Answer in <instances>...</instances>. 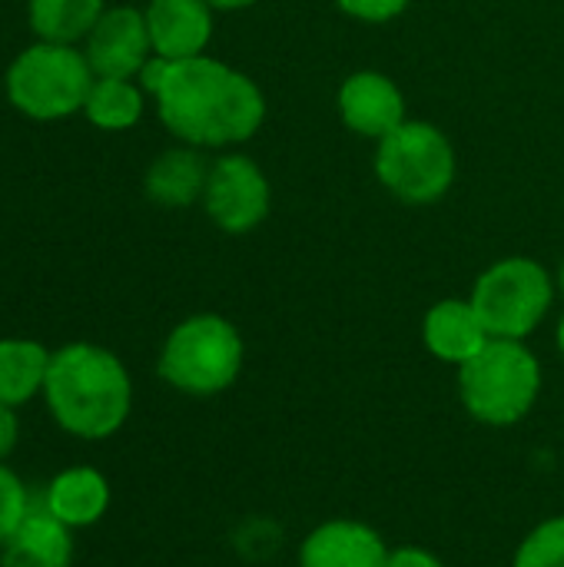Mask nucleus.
Listing matches in <instances>:
<instances>
[{
    "instance_id": "nucleus-17",
    "label": "nucleus",
    "mask_w": 564,
    "mask_h": 567,
    "mask_svg": "<svg viewBox=\"0 0 564 567\" xmlns=\"http://www.w3.org/2000/svg\"><path fill=\"white\" fill-rule=\"evenodd\" d=\"M53 349L27 336H3L0 339V405L23 409L43 395L47 372H50Z\"/></svg>"
},
{
    "instance_id": "nucleus-26",
    "label": "nucleus",
    "mask_w": 564,
    "mask_h": 567,
    "mask_svg": "<svg viewBox=\"0 0 564 567\" xmlns=\"http://www.w3.org/2000/svg\"><path fill=\"white\" fill-rule=\"evenodd\" d=\"M555 346H558V355L564 359V312L562 319H558V326H555Z\"/></svg>"
},
{
    "instance_id": "nucleus-23",
    "label": "nucleus",
    "mask_w": 564,
    "mask_h": 567,
    "mask_svg": "<svg viewBox=\"0 0 564 567\" xmlns=\"http://www.w3.org/2000/svg\"><path fill=\"white\" fill-rule=\"evenodd\" d=\"M386 567H445V561L422 545H399V548H389Z\"/></svg>"
},
{
    "instance_id": "nucleus-19",
    "label": "nucleus",
    "mask_w": 564,
    "mask_h": 567,
    "mask_svg": "<svg viewBox=\"0 0 564 567\" xmlns=\"http://www.w3.org/2000/svg\"><path fill=\"white\" fill-rule=\"evenodd\" d=\"M106 0H27V20L37 40L83 43L103 17Z\"/></svg>"
},
{
    "instance_id": "nucleus-15",
    "label": "nucleus",
    "mask_w": 564,
    "mask_h": 567,
    "mask_svg": "<svg viewBox=\"0 0 564 567\" xmlns=\"http://www.w3.org/2000/svg\"><path fill=\"white\" fill-rule=\"evenodd\" d=\"M76 532L60 525L40 498L20 522V528L0 545V567H73Z\"/></svg>"
},
{
    "instance_id": "nucleus-1",
    "label": "nucleus",
    "mask_w": 564,
    "mask_h": 567,
    "mask_svg": "<svg viewBox=\"0 0 564 567\" xmlns=\"http://www.w3.org/2000/svg\"><path fill=\"white\" fill-rule=\"evenodd\" d=\"M136 80L176 143L196 150L243 146L263 130L269 113L263 86L209 53L189 60H163L153 53Z\"/></svg>"
},
{
    "instance_id": "nucleus-7",
    "label": "nucleus",
    "mask_w": 564,
    "mask_h": 567,
    "mask_svg": "<svg viewBox=\"0 0 564 567\" xmlns=\"http://www.w3.org/2000/svg\"><path fill=\"white\" fill-rule=\"evenodd\" d=\"M469 299L492 339L529 342L552 316L558 282L532 256H502L475 276Z\"/></svg>"
},
{
    "instance_id": "nucleus-20",
    "label": "nucleus",
    "mask_w": 564,
    "mask_h": 567,
    "mask_svg": "<svg viewBox=\"0 0 564 567\" xmlns=\"http://www.w3.org/2000/svg\"><path fill=\"white\" fill-rule=\"evenodd\" d=\"M512 567H564V515L539 522L519 542Z\"/></svg>"
},
{
    "instance_id": "nucleus-18",
    "label": "nucleus",
    "mask_w": 564,
    "mask_h": 567,
    "mask_svg": "<svg viewBox=\"0 0 564 567\" xmlns=\"http://www.w3.org/2000/svg\"><path fill=\"white\" fill-rule=\"evenodd\" d=\"M146 103H150V93L140 86V80H133V76H96L90 93H86L83 116L103 133H126L143 120Z\"/></svg>"
},
{
    "instance_id": "nucleus-10",
    "label": "nucleus",
    "mask_w": 564,
    "mask_h": 567,
    "mask_svg": "<svg viewBox=\"0 0 564 567\" xmlns=\"http://www.w3.org/2000/svg\"><path fill=\"white\" fill-rule=\"evenodd\" d=\"M336 113L342 126L362 140L379 143L409 120L402 86L382 70H356L336 90Z\"/></svg>"
},
{
    "instance_id": "nucleus-14",
    "label": "nucleus",
    "mask_w": 564,
    "mask_h": 567,
    "mask_svg": "<svg viewBox=\"0 0 564 567\" xmlns=\"http://www.w3.org/2000/svg\"><path fill=\"white\" fill-rule=\"evenodd\" d=\"M492 342L472 299H439L422 316V346L442 365L462 369Z\"/></svg>"
},
{
    "instance_id": "nucleus-3",
    "label": "nucleus",
    "mask_w": 564,
    "mask_h": 567,
    "mask_svg": "<svg viewBox=\"0 0 564 567\" xmlns=\"http://www.w3.org/2000/svg\"><path fill=\"white\" fill-rule=\"evenodd\" d=\"M246 365V339L239 326L219 312H193L180 319L156 355V375L186 399H216L229 392Z\"/></svg>"
},
{
    "instance_id": "nucleus-24",
    "label": "nucleus",
    "mask_w": 564,
    "mask_h": 567,
    "mask_svg": "<svg viewBox=\"0 0 564 567\" xmlns=\"http://www.w3.org/2000/svg\"><path fill=\"white\" fill-rule=\"evenodd\" d=\"M20 445V415L17 409L0 405V462H7Z\"/></svg>"
},
{
    "instance_id": "nucleus-25",
    "label": "nucleus",
    "mask_w": 564,
    "mask_h": 567,
    "mask_svg": "<svg viewBox=\"0 0 564 567\" xmlns=\"http://www.w3.org/2000/svg\"><path fill=\"white\" fill-rule=\"evenodd\" d=\"M209 3H213L216 13H233V10H249V7H256L259 0H209Z\"/></svg>"
},
{
    "instance_id": "nucleus-21",
    "label": "nucleus",
    "mask_w": 564,
    "mask_h": 567,
    "mask_svg": "<svg viewBox=\"0 0 564 567\" xmlns=\"http://www.w3.org/2000/svg\"><path fill=\"white\" fill-rule=\"evenodd\" d=\"M33 495L27 488V482L17 475V468H10L7 462H0V545L20 528V522L27 518V512L33 508Z\"/></svg>"
},
{
    "instance_id": "nucleus-12",
    "label": "nucleus",
    "mask_w": 564,
    "mask_h": 567,
    "mask_svg": "<svg viewBox=\"0 0 564 567\" xmlns=\"http://www.w3.org/2000/svg\"><path fill=\"white\" fill-rule=\"evenodd\" d=\"M143 17L153 53L163 60L203 56L216 33V10L209 0H146Z\"/></svg>"
},
{
    "instance_id": "nucleus-22",
    "label": "nucleus",
    "mask_w": 564,
    "mask_h": 567,
    "mask_svg": "<svg viewBox=\"0 0 564 567\" xmlns=\"http://www.w3.org/2000/svg\"><path fill=\"white\" fill-rule=\"evenodd\" d=\"M412 0H336V7L349 17V20H359V23H389L396 17H402L409 10Z\"/></svg>"
},
{
    "instance_id": "nucleus-8",
    "label": "nucleus",
    "mask_w": 564,
    "mask_h": 567,
    "mask_svg": "<svg viewBox=\"0 0 564 567\" xmlns=\"http://www.w3.org/2000/svg\"><path fill=\"white\" fill-rule=\"evenodd\" d=\"M269 209H273V183L253 156L226 150L209 163L203 213L219 233L246 236L269 219Z\"/></svg>"
},
{
    "instance_id": "nucleus-5",
    "label": "nucleus",
    "mask_w": 564,
    "mask_h": 567,
    "mask_svg": "<svg viewBox=\"0 0 564 567\" xmlns=\"http://www.w3.org/2000/svg\"><path fill=\"white\" fill-rule=\"evenodd\" d=\"M372 169L392 199L406 206H432L452 193L459 156L442 126L429 120H406L376 143Z\"/></svg>"
},
{
    "instance_id": "nucleus-2",
    "label": "nucleus",
    "mask_w": 564,
    "mask_h": 567,
    "mask_svg": "<svg viewBox=\"0 0 564 567\" xmlns=\"http://www.w3.org/2000/svg\"><path fill=\"white\" fill-rule=\"evenodd\" d=\"M133 395V375L113 349L66 342L53 349L40 399L63 435L106 442L130 422Z\"/></svg>"
},
{
    "instance_id": "nucleus-6",
    "label": "nucleus",
    "mask_w": 564,
    "mask_h": 567,
    "mask_svg": "<svg viewBox=\"0 0 564 567\" xmlns=\"http://www.w3.org/2000/svg\"><path fill=\"white\" fill-rule=\"evenodd\" d=\"M93 80L96 73L83 47L33 40L7 66L3 90L17 113L40 120V123H53L73 113H83Z\"/></svg>"
},
{
    "instance_id": "nucleus-11",
    "label": "nucleus",
    "mask_w": 564,
    "mask_h": 567,
    "mask_svg": "<svg viewBox=\"0 0 564 567\" xmlns=\"http://www.w3.org/2000/svg\"><path fill=\"white\" fill-rule=\"evenodd\" d=\"M386 558L382 532L362 518H326L296 548V567H386Z\"/></svg>"
},
{
    "instance_id": "nucleus-27",
    "label": "nucleus",
    "mask_w": 564,
    "mask_h": 567,
    "mask_svg": "<svg viewBox=\"0 0 564 567\" xmlns=\"http://www.w3.org/2000/svg\"><path fill=\"white\" fill-rule=\"evenodd\" d=\"M555 282H558V296L564 299V256L562 262H558V272H555Z\"/></svg>"
},
{
    "instance_id": "nucleus-16",
    "label": "nucleus",
    "mask_w": 564,
    "mask_h": 567,
    "mask_svg": "<svg viewBox=\"0 0 564 567\" xmlns=\"http://www.w3.org/2000/svg\"><path fill=\"white\" fill-rule=\"evenodd\" d=\"M206 179H209L206 150L180 143V146L163 150L150 163V169L143 176V189L163 209H186L193 203H203Z\"/></svg>"
},
{
    "instance_id": "nucleus-4",
    "label": "nucleus",
    "mask_w": 564,
    "mask_h": 567,
    "mask_svg": "<svg viewBox=\"0 0 564 567\" xmlns=\"http://www.w3.org/2000/svg\"><path fill=\"white\" fill-rule=\"evenodd\" d=\"M545 389L542 359L529 342L492 339L475 359L455 369V392L472 422L485 429H515L525 422Z\"/></svg>"
},
{
    "instance_id": "nucleus-9",
    "label": "nucleus",
    "mask_w": 564,
    "mask_h": 567,
    "mask_svg": "<svg viewBox=\"0 0 564 567\" xmlns=\"http://www.w3.org/2000/svg\"><path fill=\"white\" fill-rule=\"evenodd\" d=\"M96 76H140L146 60L153 56L150 27L143 7L116 3L106 7L96 27L80 43Z\"/></svg>"
},
{
    "instance_id": "nucleus-13",
    "label": "nucleus",
    "mask_w": 564,
    "mask_h": 567,
    "mask_svg": "<svg viewBox=\"0 0 564 567\" xmlns=\"http://www.w3.org/2000/svg\"><path fill=\"white\" fill-rule=\"evenodd\" d=\"M37 498L60 525H66L70 532H86L106 518L113 505V488L96 465H66L43 485Z\"/></svg>"
}]
</instances>
